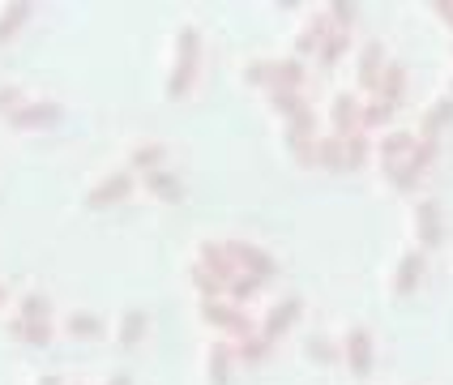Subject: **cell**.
Listing matches in <instances>:
<instances>
[{
  "instance_id": "6da1fadb",
  "label": "cell",
  "mask_w": 453,
  "mask_h": 385,
  "mask_svg": "<svg viewBox=\"0 0 453 385\" xmlns=\"http://www.w3.org/2000/svg\"><path fill=\"white\" fill-rule=\"evenodd\" d=\"M197 69H202V30L197 26H180L176 43H172V69H167V86L163 95L167 99H184L197 81Z\"/></svg>"
},
{
  "instance_id": "7a4b0ae2",
  "label": "cell",
  "mask_w": 453,
  "mask_h": 385,
  "mask_svg": "<svg viewBox=\"0 0 453 385\" xmlns=\"http://www.w3.org/2000/svg\"><path fill=\"white\" fill-rule=\"evenodd\" d=\"M197 317H202L205 326H214L226 343H240V338H249V334L257 330V321H252L249 312L226 304V300H197Z\"/></svg>"
},
{
  "instance_id": "3957f363",
  "label": "cell",
  "mask_w": 453,
  "mask_h": 385,
  "mask_svg": "<svg viewBox=\"0 0 453 385\" xmlns=\"http://www.w3.org/2000/svg\"><path fill=\"white\" fill-rule=\"evenodd\" d=\"M223 249H226V257L235 261V270H240V274H252L257 282H265L278 274L274 253L261 249V244H252V240H223Z\"/></svg>"
},
{
  "instance_id": "277c9868",
  "label": "cell",
  "mask_w": 453,
  "mask_h": 385,
  "mask_svg": "<svg viewBox=\"0 0 453 385\" xmlns=\"http://www.w3.org/2000/svg\"><path fill=\"white\" fill-rule=\"evenodd\" d=\"M60 120H65V103H56V99H26L4 116V125L18 128V133H30V128H56Z\"/></svg>"
},
{
  "instance_id": "5b68a950",
  "label": "cell",
  "mask_w": 453,
  "mask_h": 385,
  "mask_svg": "<svg viewBox=\"0 0 453 385\" xmlns=\"http://www.w3.org/2000/svg\"><path fill=\"white\" fill-rule=\"evenodd\" d=\"M133 184H137V176L125 172V167H116V172H107V176L95 180V184L81 193V205H86V210H107V205L125 202L128 193H133Z\"/></svg>"
},
{
  "instance_id": "8992f818",
  "label": "cell",
  "mask_w": 453,
  "mask_h": 385,
  "mask_svg": "<svg viewBox=\"0 0 453 385\" xmlns=\"http://www.w3.org/2000/svg\"><path fill=\"white\" fill-rule=\"evenodd\" d=\"M432 163H436V142H428V137H415V146H411V154H406L403 163H398V172H394V180H389V189L411 193V189L419 184V176L428 172Z\"/></svg>"
},
{
  "instance_id": "52a82bcc",
  "label": "cell",
  "mask_w": 453,
  "mask_h": 385,
  "mask_svg": "<svg viewBox=\"0 0 453 385\" xmlns=\"http://www.w3.org/2000/svg\"><path fill=\"white\" fill-rule=\"evenodd\" d=\"M411 146H415V133H406V128H385L377 137V146H372V154H377L380 163V176H385V184L394 180V172H398V163H403L406 154H411Z\"/></svg>"
},
{
  "instance_id": "ba28073f",
  "label": "cell",
  "mask_w": 453,
  "mask_h": 385,
  "mask_svg": "<svg viewBox=\"0 0 453 385\" xmlns=\"http://www.w3.org/2000/svg\"><path fill=\"white\" fill-rule=\"evenodd\" d=\"M338 356L347 359V368H351L355 377H368V373H372V356H377L368 326H347L342 343H338Z\"/></svg>"
},
{
  "instance_id": "9c48e42d",
  "label": "cell",
  "mask_w": 453,
  "mask_h": 385,
  "mask_svg": "<svg viewBox=\"0 0 453 385\" xmlns=\"http://www.w3.org/2000/svg\"><path fill=\"white\" fill-rule=\"evenodd\" d=\"M300 317H303V300H300V296H282V300H274V304L265 308V317L257 321V334H261V338H270V343H278V338L291 330Z\"/></svg>"
},
{
  "instance_id": "30bf717a",
  "label": "cell",
  "mask_w": 453,
  "mask_h": 385,
  "mask_svg": "<svg viewBox=\"0 0 453 385\" xmlns=\"http://www.w3.org/2000/svg\"><path fill=\"white\" fill-rule=\"evenodd\" d=\"M411 231H415V249L424 253V249H436L441 244V205L432 202V197H419V202L411 205Z\"/></svg>"
},
{
  "instance_id": "8fae6325",
  "label": "cell",
  "mask_w": 453,
  "mask_h": 385,
  "mask_svg": "<svg viewBox=\"0 0 453 385\" xmlns=\"http://www.w3.org/2000/svg\"><path fill=\"white\" fill-rule=\"evenodd\" d=\"M419 279H424V253H419V249H406V253H398V266H394V274H389V296H394V300L411 296V291L419 287Z\"/></svg>"
},
{
  "instance_id": "7c38bea8",
  "label": "cell",
  "mask_w": 453,
  "mask_h": 385,
  "mask_svg": "<svg viewBox=\"0 0 453 385\" xmlns=\"http://www.w3.org/2000/svg\"><path fill=\"white\" fill-rule=\"evenodd\" d=\"M385 48H380L377 39H364V48L355 51V81L372 95V86H377V77H380V69H385Z\"/></svg>"
},
{
  "instance_id": "4fadbf2b",
  "label": "cell",
  "mask_w": 453,
  "mask_h": 385,
  "mask_svg": "<svg viewBox=\"0 0 453 385\" xmlns=\"http://www.w3.org/2000/svg\"><path fill=\"white\" fill-rule=\"evenodd\" d=\"M193 261H197L202 270H210V274L223 282V287H226L231 279H235V274H240V270H235V261L226 257L223 240H202V244H197V257H193Z\"/></svg>"
},
{
  "instance_id": "5bb4252c",
  "label": "cell",
  "mask_w": 453,
  "mask_h": 385,
  "mask_svg": "<svg viewBox=\"0 0 453 385\" xmlns=\"http://www.w3.org/2000/svg\"><path fill=\"white\" fill-rule=\"evenodd\" d=\"M231 368H235V347L226 338H214L205 347V381L210 385H226L231 381Z\"/></svg>"
},
{
  "instance_id": "9a60e30c",
  "label": "cell",
  "mask_w": 453,
  "mask_h": 385,
  "mask_svg": "<svg viewBox=\"0 0 453 385\" xmlns=\"http://www.w3.org/2000/svg\"><path fill=\"white\" fill-rule=\"evenodd\" d=\"M403 95H406V65H403V60H385L377 86H372V99L398 107V103H403Z\"/></svg>"
},
{
  "instance_id": "2e32d148",
  "label": "cell",
  "mask_w": 453,
  "mask_h": 385,
  "mask_svg": "<svg viewBox=\"0 0 453 385\" xmlns=\"http://www.w3.org/2000/svg\"><path fill=\"white\" fill-rule=\"evenodd\" d=\"M158 167H167V146L163 142H137L125 158V172H133V176H150Z\"/></svg>"
},
{
  "instance_id": "e0dca14e",
  "label": "cell",
  "mask_w": 453,
  "mask_h": 385,
  "mask_svg": "<svg viewBox=\"0 0 453 385\" xmlns=\"http://www.w3.org/2000/svg\"><path fill=\"white\" fill-rule=\"evenodd\" d=\"M389 120H394V107H389V103H380V99H372V95H368V99H359V107H355V133H364V137H368L372 128L385 133Z\"/></svg>"
},
{
  "instance_id": "ac0fdd59",
  "label": "cell",
  "mask_w": 453,
  "mask_h": 385,
  "mask_svg": "<svg viewBox=\"0 0 453 385\" xmlns=\"http://www.w3.org/2000/svg\"><path fill=\"white\" fill-rule=\"evenodd\" d=\"M355 107H359V95H351V90H338V95L329 99V133H334V137L355 133Z\"/></svg>"
},
{
  "instance_id": "d6986e66",
  "label": "cell",
  "mask_w": 453,
  "mask_h": 385,
  "mask_svg": "<svg viewBox=\"0 0 453 385\" xmlns=\"http://www.w3.org/2000/svg\"><path fill=\"white\" fill-rule=\"evenodd\" d=\"M329 35V18H326V9H317L308 22L296 30V39H291V51H296V60H303L308 51H317V43Z\"/></svg>"
},
{
  "instance_id": "ffe728a7",
  "label": "cell",
  "mask_w": 453,
  "mask_h": 385,
  "mask_svg": "<svg viewBox=\"0 0 453 385\" xmlns=\"http://www.w3.org/2000/svg\"><path fill=\"white\" fill-rule=\"evenodd\" d=\"M142 189L150 193L154 202H172L176 205L180 197H184V180H180L176 172H167V167H158V172H150V176H142Z\"/></svg>"
},
{
  "instance_id": "44dd1931",
  "label": "cell",
  "mask_w": 453,
  "mask_h": 385,
  "mask_svg": "<svg viewBox=\"0 0 453 385\" xmlns=\"http://www.w3.org/2000/svg\"><path fill=\"white\" fill-rule=\"evenodd\" d=\"M453 120V95H441V99H432L428 107H424V116H419V133L415 137H428V142H436V133Z\"/></svg>"
},
{
  "instance_id": "7402d4cb",
  "label": "cell",
  "mask_w": 453,
  "mask_h": 385,
  "mask_svg": "<svg viewBox=\"0 0 453 385\" xmlns=\"http://www.w3.org/2000/svg\"><path fill=\"white\" fill-rule=\"evenodd\" d=\"M146 326H150V312H146V308H125V312L116 317V343H120V347H137V343L146 338Z\"/></svg>"
},
{
  "instance_id": "603a6c76",
  "label": "cell",
  "mask_w": 453,
  "mask_h": 385,
  "mask_svg": "<svg viewBox=\"0 0 453 385\" xmlns=\"http://www.w3.org/2000/svg\"><path fill=\"white\" fill-rule=\"evenodd\" d=\"M4 330L13 334L18 343H26V347H48L51 334H56V326H51V321H22V317H9V321H4Z\"/></svg>"
},
{
  "instance_id": "cb8c5ba5",
  "label": "cell",
  "mask_w": 453,
  "mask_h": 385,
  "mask_svg": "<svg viewBox=\"0 0 453 385\" xmlns=\"http://www.w3.org/2000/svg\"><path fill=\"white\" fill-rule=\"evenodd\" d=\"M30 18H35V4H30V0H9V4L0 9V43H9Z\"/></svg>"
},
{
  "instance_id": "d4e9b609",
  "label": "cell",
  "mask_w": 453,
  "mask_h": 385,
  "mask_svg": "<svg viewBox=\"0 0 453 385\" xmlns=\"http://www.w3.org/2000/svg\"><path fill=\"white\" fill-rule=\"evenodd\" d=\"M317 133H321V128H317V116H312L308 103L282 120V142H308V137H317Z\"/></svg>"
},
{
  "instance_id": "484cf974",
  "label": "cell",
  "mask_w": 453,
  "mask_h": 385,
  "mask_svg": "<svg viewBox=\"0 0 453 385\" xmlns=\"http://www.w3.org/2000/svg\"><path fill=\"white\" fill-rule=\"evenodd\" d=\"M303 81H308L303 60H296V56H274V86H282V90H303ZM274 86H270V90H274Z\"/></svg>"
},
{
  "instance_id": "4316f807",
  "label": "cell",
  "mask_w": 453,
  "mask_h": 385,
  "mask_svg": "<svg viewBox=\"0 0 453 385\" xmlns=\"http://www.w3.org/2000/svg\"><path fill=\"white\" fill-rule=\"evenodd\" d=\"M231 347H235V364H249V368L265 364L270 351H274V343H270V338H261L257 330H252L249 338H240V343H231Z\"/></svg>"
},
{
  "instance_id": "83f0119b",
  "label": "cell",
  "mask_w": 453,
  "mask_h": 385,
  "mask_svg": "<svg viewBox=\"0 0 453 385\" xmlns=\"http://www.w3.org/2000/svg\"><path fill=\"white\" fill-rule=\"evenodd\" d=\"M347 48H351V35H347V30H329L326 39L317 43L312 56H317V65H321V69H334V65L347 56Z\"/></svg>"
},
{
  "instance_id": "f1b7e54d",
  "label": "cell",
  "mask_w": 453,
  "mask_h": 385,
  "mask_svg": "<svg viewBox=\"0 0 453 385\" xmlns=\"http://www.w3.org/2000/svg\"><path fill=\"white\" fill-rule=\"evenodd\" d=\"M240 77H244V86L270 90V86H274V56H252V60H244Z\"/></svg>"
},
{
  "instance_id": "f546056e",
  "label": "cell",
  "mask_w": 453,
  "mask_h": 385,
  "mask_svg": "<svg viewBox=\"0 0 453 385\" xmlns=\"http://www.w3.org/2000/svg\"><path fill=\"white\" fill-rule=\"evenodd\" d=\"M13 317H22V321H51V300L43 291H22Z\"/></svg>"
},
{
  "instance_id": "4dcf8cb0",
  "label": "cell",
  "mask_w": 453,
  "mask_h": 385,
  "mask_svg": "<svg viewBox=\"0 0 453 385\" xmlns=\"http://www.w3.org/2000/svg\"><path fill=\"white\" fill-rule=\"evenodd\" d=\"M338 142H342V172L364 167V158L372 154V142H368L364 133H347V137H338Z\"/></svg>"
},
{
  "instance_id": "1f68e13d",
  "label": "cell",
  "mask_w": 453,
  "mask_h": 385,
  "mask_svg": "<svg viewBox=\"0 0 453 385\" xmlns=\"http://www.w3.org/2000/svg\"><path fill=\"white\" fill-rule=\"evenodd\" d=\"M188 282H193L197 300H223V282L214 279L210 270H202L197 261H188Z\"/></svg>"
},
{
  "instance_id": "d6a6232c",
  "label": "cell",
  "mask_w": 453,
  "mask_h": 385,
  "mask_svg": "<svg viewBox=\"0 0 453 385\" xmlns=\"http://www.w3.org/2000/svg\"><path fill=\"white\" fill-rule=\"evenodd\" d=\"M257 291H261V282L252 279V274H235V279L223 287V300H226V304H235V308H244Z\"/></svg>"
},
{
  "instance_id": "836d02e7",
  "label": "cell",
  "mask_w": 453,
  "mask_h": 385,
  "mask_svg": "<svg viewBox=\"0 0 453 385\" xmlns=\"http://www.w3.org/2000/svg\"><path fill=\"white\" fill-rule=\"evenodd\" d=\"M317 167L342 172V142L334 133H317Z\"/></svg>"
},
{
  "instance_id": "e575fe53",
  "label": "cell",
  "mask_w": 453,
  "mask_h": 385,
  "mask_svg": "<svg viewBox=\"0 0 453 385\" xmlns=\"http://www.w3.org/2000/svg\"><path fill=\"white\" fill-rule=\"evenodd\" d=\"M265 103H270V112H278V116L287 120L291 112L303 107V90H282V86H274V90H265Z\"/></svg>"
},
{
  "instance_id": "d590c367",
  "label": "cell",
  "mask_w": 453,
  "mask_h": 385,
  "mask_svg": "<svg viewBox=\"0 0 453 385\" xmlns=\"http://www.w3.org/2000/svg\"><path fill=\"white\" fill-rule=\"evenodd\" d=\"M303 351H308V359H317V364H334V359H342L338 356V343H334L329 334H308V338H303Z\"/></svg>"
},
{
  "instance_id": "8d00e7d4",
  "label": "cell",
  "mask_w": 453,
  "mask_h": 385,
  "mask_svg": "<svg viewBox=\"0 0 453 385\" xmlns=\"http://www.w3.org/2000/svg\"><path fill=\"white\" fill-rule=\"evenodd\" d=\"M65 330L73 334V338H95V334L103 330V321L95 312H86V308H73V312L65 317Z\"/></svg>"
},
{
  "instance_id": "74e56055",
  "label": "cell",
  "mask_w": 453,
  "mask_h": 385,
  "mask_svg": "<svg viewBox=\"0 0 453 385\" xmlns=\"http://www.w3.org/2000/svg\"><path fill=\"white\" fill-rule=\"evenodd\" d=\"M326 18H329V30H347V35H351L359 9H355L351 0H334V4H326Z\"/></svg>"
},
{
  "instance_id": "f35d334b",
  "label": "cell",
  "mask_w": 453,
  "mask_h": 385,
  "mask_svg": "<svg viewBox=\"0 0 453 385\" xmlns=\"http://www.w3.org/2000/svg\"><path fill=\"white\" fill-rule=\"evenodd\" d=\"M287 154L300 163V167H317V137H308V142H282Z\"/></svg>"
},
{
  "instance_id": "ab89813d",
  "label": "cell",
  "mask_w": 453,
  "mask_h": 385,
  "mask_svg": "<svg viewBox=\"0 0 453 385\" xmlns=\"http://www.w3.org/2000/svg\"><path fill=\"white\" fill-rule=\"evenodd\" d=\"M18 103H26V90H22V86H13V81H9V86H0V116H9Z\"/></svg>"
},
{
  "instance_id": "60d3db41",
  "label": "cell",
  "mask_w": 453,
  "mask_h": 385,
  "mask_svg": "<svg viewBox=\"0 0 453 385\" xmlns=\"http://www.w3.org/2000/svg\"><path fill=\"white\" fill-rule=\"evenodd\" d=\"M432 13H436L445 26H453V0H436V4H432Z\"/></svg>"
},
{
  "instance_id": "b9f144b4",
  "label": "cell",
  "mask_w": 453,
  "mask_h": 385,
  "mask_svg": "<svg viewBox=\"0 0 453 385\" xmlns=\"http://www.w3.org/2000/svg\"><path fill=\"white\" fill-rule=\"evenodd\" d=\"M103 385H133V377H128V373H111Z\"/></svg>"
},
{
  "instance_id": "7bdbcfd3",
  "label": "cell",
  "mask_w": 453,
  "mask_h": 385,
  "mask_svg": "<svg viewBox=\"0 0 453 385\" xmlns=\"http://www.w3.org/2000/svg\"><path fill=\"white\" fill-rule=\"evenodd\" d=\"M35 385H65V381H60L56 373H43V377H39V381H35Z\"/></svg>"
},
{
  "instance_id": "ee69618b",
  "label": "cell",
  "mask_w": 453,
  "mask_h": 385,
  "mask_svg": "<svg viewBox=\"0 0 453 385\" xmlns=\"http://www.w3.org/2000/svg\"><path fill=\"white\" fill-rule=\"evenodd\" d=\"M0 304H4V282H0Z\"/></svg>"
},
{
  "instance_id": "f6af8a7d",
  "label": "cell",
  "mask_w": 453,
  "mask_h": 385,
  "mask_svg": "<svg viewBox=\"0 0 453 385\" xmlns=\"http://www.w3.org/2000/svg\"><path fill=\"white\" fill-rule=\"evenodd\" d=\"M449 95H453V77H449Z\"/></svg>"
}]
</instances>
